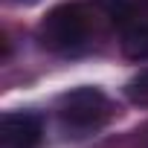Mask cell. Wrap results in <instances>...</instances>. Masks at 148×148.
Segmentation results:
<instances>
[{
    "mask_svg": "<svg viewBox=\"0 0 148 148\" xmlns=\"http://www.w3.org/2000/svg\"><path fill=\"white\" fill-rule=\"evenodd\" d=\"M145 148H148V139H145Z\"/></svg>",
    "mask_w": 148,
    "mask_h": 148,
    "instance_id": "8",
    "label": "cell"
},
{
    "mask_svg": "<svg viewBox=\"0 0 148 148\" xmlns=\"http://www.w3.org/2000/svg\"><path fill=\"white\" fill-rule=\"evenodd\" d=\"M44 136V122L38 113L15 110L0 119V148H38Z\"/></svg>",
    "mask_w": 148,
    "mask_h": 148,
    "instance_id": "3",
    "label": "cell"
},
{
    "mask_svg": "<svg viewBox=\"0 0 148 148\" xmlns=\"http://www.w3.org/2000/svg\"><path fill=\"white\" fill-rule=\"evenodd\" d=\"M90 15L82 3H61L38 26V41L49 52H76L87 44Z\"/></svg>",
    "mask_w": 148,
    "mask_h": 148,
    "instance_id": "1",
    "label": "cell"
},
{
    "mask_svg": "<svg viewBox=\"0 0 148 148\" xmlns=\"http://www.w3.org/2000/svg\"><path fill=\"white\" fill-rule=\"evenodd\" d=\"M96 3L113 18V23H125V21L131 18V12H134V3H131V0H96Z\"/></svg>",
    "mask_w": 148,
    "mask_h": 148,
    "instance_id": "6",
    "label": "cell"
},
{
    "mask_svg": "<svg viewBox=\"0 0 148 148\" xmlns=\"http://www.w3.org/2000/svg\"><path fill=\"white\" fill-rule=\"evenodd\" d=\"M125 93H128L131 102H136V105H148V70H142L139 76H134V79L128 82Z\"/></svg>",
    "mask_w": 148,
    "mask_h": 148,
    "instance_id": "5",
    "label": "cell"
},
{
    "mask_svg": "<svg viewBox=\"0 0 148 148\" xmlns=\"http://www.w3.org/2000/svg\"><path fill=\"white\" fill-rule=\"evenodd\" d=\"M18 3H32V0H18Z\"/></svg>",
    "mask_w": 148,
    "mask_h": 148,
    "instance_id": "7",
    "label": "cell"
},
{
    "mask_svg": "<svg viewBox=\"0 0 148 148\" xmlns=\"http://www.w3.org/2000/svg\"><path fill=\"white\" fill-rule=\"evenodd\" d=\"M58 116L70 131H79V134L99 131L113 116V102L99 87H76L61 96Z\"/></svg>",
    "mask_w": 148,
    "mask_h": 148,
    "instance_id": "2",
    "label": "cell"
},
{
    "mask_svg": "<svg viewBox=\"0 0 148 148\" xmlns=\"http://www.w3.org/2000/svg\"><path fill=\"white\" fill-rule=\"evenodd\" d=\"M122 52L131 61L148 58V21H139L136 15H131L122 23Z\"/></svg>",
    "mask_w": 148,
    "mask_h": 148,
    "instance_id": "4",
    "label": "cell"
}]
</instances>
